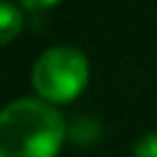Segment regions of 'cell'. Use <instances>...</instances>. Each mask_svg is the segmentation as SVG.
<instances>
[{"label":"cell","mask_w":157,"mask_h":157,"mask_svg":"<svg viewBox=\"0 0 157 157\" xmlns=\"http://www.w3.org/2000/svg\"><path fill=\"white\" fill-rule=\"evenodd\" d=\"M20 32H22V12L17 5L5 0L0 7V42L10 44Z\"/></svg>","instance_id":"cell-3"},{"label":"cell","mask_w":157,"mask_h":157,"mask_svg":"<svg viewBox=\"0 0 157 157\" xmlns=\"http://www.w3.org/2000/svg\"><path fill=\"white\" fill-rule=\"evenodd\" d=\"M64 135V118L42 98H17L0 113V157H56Z\"/></svg>","instance_id":"cell-1"},{"label":"cell","mask_w":157,"mask_h":157,"mask_svg":"<svg viewBox=\"0 0 157 157\" xmlns=\"http://www.w3.org/2000/svg\"><path fill=\"white\" fill-rule=\"evenodd\" d=\"M22 7H27V10H47V7H52V5H56L59 0H17Z\"/></svg>","instance_id":"cell-6"},{"label":"cell","mask_w":157,"mask_h":157,"mask_svg":"<svg viewBox=\"0 0 157 157\" xmlns=\"http://www.w3.org/2000/svg\"><path fill=\"white\" fill-rule=\"evenodd\" d=\"M88 83V59L74 47H49L32 66V86L47 103H69Z\"/></svg>","instance_id":"cell-2"},{"label":"cell","mask_w":157,"mask_h":157,"mask_svg":"<svg viewBox=\"0 0 157 157\" xmlns=\"http://www.w3.org/2000/svg\"><path fill=\"white\" fill-rule=\"evenodd\" d=\"M96 135H98V125H96L93 120H88V118H78V120H74V125H71V137H74L76 142L88 145Z\"/></svg>","instance_id":"cell-4"},{"label":"cell","mask_w":157,"mask_h":157,"mask_svg":"<svg viewBox=\"0 0 157 157\" xmlns=\"http://www.w3.org/2000/svg\"><path fill=\"white\" fill-rule=\"evenodd\" d=\"M135 157H157V132H150L142 140H137Z\"/></svg>","instance_id":"cell-5"}]
</instances>
